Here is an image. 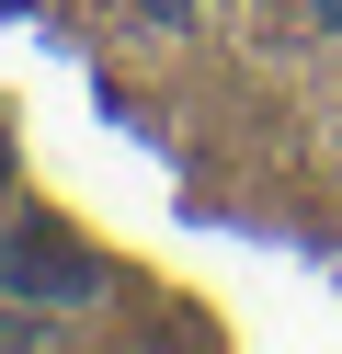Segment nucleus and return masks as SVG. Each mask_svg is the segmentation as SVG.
Returning a JSON list of instances; mask_svg holds the SVG:
<instances>
[{
	"instance_id": "2",
	"label": "nucleus",
	"mask_w": 342,
	"mask_h": 354,
	"mask_svg": "<svg viewBox=\"0 0 342 354\" xmlns=\"http://www.w3.org/2000/svg\"><path fill=\"white\" fill-rule=\"evenodd\" d=\"M0 343H46V320H23V308H0Z\"/></svg>"
},
{
	"instance_id": "1",
	"label": "nucleus",
	"mask_w": 342,
	"mask_h": 354,
	"mask_svg": "<svg viewBox=\"0 0 342 354\" xmlns=\"http://www.w3.org/2000/svg\"><path fill=\"white\" fill-rule=\"evenodd\" d=\"M0 297H103V263L57 229V217H23L0 240Z\"/></svg>"
}]
</instances>
